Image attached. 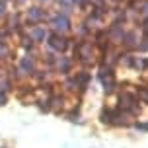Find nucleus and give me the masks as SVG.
<instances>
[{
	"mask_svg": "<svg viewBox=\"0 0 148 148\" xmlns=\"http://www.w3.org/2000/svg\"><path fill=\"white\" fill-rule=\"evenodd\" d=\"M51 45L55 47V49H64L66 47V43H64V39H59V37H55L51 41Z\"/></svg>",
	"mask_w": 148,
	"mask_h": 148,
	"instance_id": "6e6552de",
	"label": "nucleus"
},
{
	"mask_svg": "<svg viewBox=\"0 0 148 148\" xmlns=\"http://www.w3.org/2000/svg\"><path fill=\"white\" fill-rule=\"evenodd\" d=\"M66 18H57L55 20V25H57V29H60V31H64L66 29Z\"/></svg>",
	"mask_w": 148,
	"mask_h": 148,
	"instance_id": "0eeeda50",
	"label": "nucleus"
},
{
	"mask_svg": "<svg viewBox=\"0 0 148 148\" xmlns=\"http://www.w3.org/2000/svg\"><path fill=\"white\" fill-rule=\"evenodd\" d=\"M136 49H138L140 53H146V51H148V37H146V35H144V37L140 39V41H138Z\"/></svg>",
	"mask_w": 148,
	"mask_h": 148,
	"instance_id": "423d86ee",
	"label": "nucleus"
},
{
	"mask_svg": "<svg viewBox=\"0 0 148 148\" xmlns=\"http://www.w3.org/2000/svg\"><path fill=\"white\" fill-rule=\"evenodd\" d=\"M105 35H107V39L113 41V43H121V41H123V35H125V31H123V27H121L119 23H113Z\"/></svg>",
	"mask_w": 148,
	"mask_h": 148,
	"instance_id": "f03ea898",
	"label": "nucleus"
},
{
	"mask_svg": "<svg viewBox=\"0 0 148 148\" xmlns=\"http://www.w3.org/2000/svg\"><path fill=\"white\" fill-rule=\"evenodd\" d=\"M140 12H142V14H144V16L148 18V0H144V2L140 4Z\"/></svg>",
	"mask_w": 148,
	"mask_h": 148,
	"instance_id": "1a4fd4ad",
	"label": "nucleus"
},
{
	"mask_svg": "<svg viewBox=\"0 0 148 148\" xmlns=\"http://www.w3.org/2000/svg\"><path fill=\"white\" fill-rule=\"evenodd\" d=\"M131 68H133V70H138V72H144V70H148V57H142V55L138 57V55H134Z\"/></svg>",
	"mask_w": 148,
	"mask_h": 148,
	"instance_id": "20e7f679",
	"label": "nucleus"
},
{
	"mask_svg": "<svg viewBox=\"0 0 148 148\" xmlns=\"http://www.w3.org/2000/svg\"><path fill=\"white\" fill-rule=\"evenodd\" d=\"M133 127L136 131H140V133H148V121H134Z\"/></svg>",
	"mask_w": 148,
	"mask_h": 148,
	"instance_id": "39448f33",
	"label": "nucleus"
},
{
	"mask_svg": "<svg viewBox=\"0 0 148 148\" xmlns=\"http://www.w3.org/2000/svg\"><path fill=\"white\" fill-rule=\"evenodd\" d=\"M142 33L148 37V18H144V20H142Z\"/></svg>",
	"mask_w": 148,
	"mask_h": 148,
	"instance_id": "9d476101",
	"label": "nucleus"
},
{
	"mask_svg": "<svg viewBox=\"0 0 148 148\" xmlns=\"http://www.w3.org/2000/svg\"><path fill=\"white\" fill-rule=\"evenodd\" d=\"M113 119H115V107H103L101 113H99V121L103 125L113 127Z\"/></svg>",
	"mask_w": 148,
	"mask_h": 148,
	"instance_id": "7ed1b4c3",
	"label": "nucleus"
},
{
	"mask_svg": "<svg viewBox=\"0 0 148 148\" xmlns=\"http://www.w3.org/2000/svg\"><path fill=\"white\" fill-rule=\"evenodd\" d=\"M138 41H140V39H138V33H136V29H131V31H125L121 45H123V49H125V51H131V53H133L134 49H136Z\"/></svg>",
	"mask_w": 148,
	"mask_h": 148,
	"instance_id": "f257e3e1",
	"label": "nucleus"
}]
</instances>
